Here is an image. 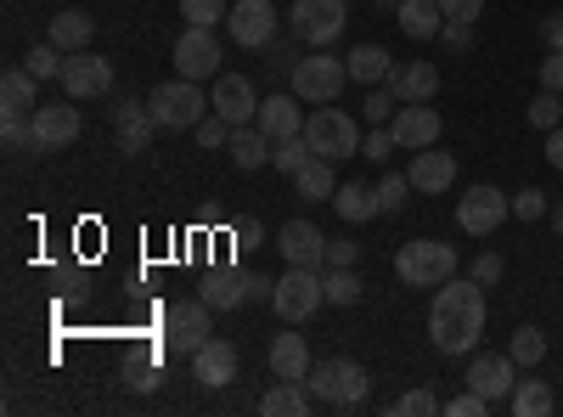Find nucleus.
Returning a JSON list of instances; mask_svg holds the SVG:
<instances>
[{
	"instance_id": "ddd939ff",
	"label": "nucleus",
	"mask_w": 563,
	"mask_h": 417,
	"mask_svg": "<svg viewBox=\"0 0 563 417\" xmlns=\"http://www.w3.org/2000/svg\"><path fill=\"white\" fill-rule=\"evenodd\" d=\"M225 34L238 45H249V52H271L276 45V7L271 0H231Z\"/></svg>"
},
{
	"instance_id": "f8f14e48",
	"label": "nucleus",
	"mask_w": 563,
	"mask_h": 417,
	"mask_svg": "<svg viewBox=\"0 0 563 417\" xmlns=\"http://www.w3.org/2000/svg\"><path fill=\"white\" fill-rule=\"evenodd\" d=\"M507 215H512V198L501 187H467L462 204H456V226L467 231V238H490Z\"/></svg>"
},
{
	"instance_id": "473e14b6",
	"label": "nucleus",
	"mask_w": 563,
	"mask_h": 417,
	"mask_svg": "<svg viewBox=\"0 0 563 417\" xmlns=\"http://www.w3.org/2000/svg\"><path fill=\"white\" fill-rule=\"evenodd\" d=\"M344 63H350V79H355V85H384V79H389V68H395V57L384 52V45H372V40H366V45H355V52H350Z\"/></svg>"
},
{
	"instance_id": "a211bd4d",
	"label": "nucleus",
	"mask_w": 563,
	"mask_h": 417,
	"mask_svg": "<svg viewBox=\"0 0 563 417\" xmlns=\"http://www.w3.org/2000/svg\"><path fill=\"white\" fill-rule=\"evenodd\" d=\"M276 249H282L288 265H310V271L327 265V238H321V226H310V220H288V226H282Z\"/></svg>"
},
{
	"instance_id": "423d86ee",
	"label": "nucleus",
	"mask_w": 563,
	"mask_h": 417,
	"mask_svg": "<svg viewBox=\"0 0 563 417\" xmlns=\"http://www.w3.org/2000/svg\"><path fill=\"white\" fill-rule=\"evenodd\" d=\"M209 299L198 294V299H175L169 310H164V350L169 355H198L209 339H214V321H209Z\"/></svg>"
},
{
	"instance_id": "b1692460",
	"label": "nucleus",
	"mask_w": 563,
	"mask_h": 417,
	"mask_svg": "<svg viewBox=\"0 0 563 417\" xmlns=\"http://www.w3.org/2000/svg\"><path fill=\"white\" fill-rule=\"evenodd\" d=\"M310 344H305V333H276L271 339V373L276 378H288V384H305V373H310Z\"/></svg>"
},
{
	"instance_id": "4c0bfd02",
	"label": "nucleus",
	"mask_w": 563,
	"mask_h": 417,
	"mask_svg": "<svg viewBox=\"0 0 563 417\" xmlns=\"http://www.w3.org/2000/svg\"><path fill=\"white\" fill-rule=\"evenodd\" d=\"M63 57H68V52H57V45L45 40V45H29V57H23V68H29L34 79H57V74H63Z\"/></svg>"
},
{
	"instance_id": "603ef678",
	"label": "nucleus",
	"mask_w": 563,
	"mask_h": 417,
	"mask_svg": "<svg viewBox=\"0 0 563 417\" xmlns=\"http://www.w3.org/2000/svg\"><path fill=\"white\" fill-rule=\"evenodd\" d=\"M440 45H445V52H467V45H474V23H445Z\"/></svg>"
},
{
	"instance_id": "72a5a7b5",
	"label": "nucleus",
	"mask_w": 563,
	"mask_h": 417,
	"mask_svg": "<svg viewBox=\"0 0 563 417\" xmlns=\"http://www.w3.org/2000/svg\"><path fill=\"white\" fill-rule=\"evenodd\" d=\"M507 406L519 411V417H547V411L558 406V395H552L541 378H519V384H512V395H507Z\"/></svg>"
},
{
	"instance_id": "5fc2aeb1",
	"label": "nucleus",
	"mask_w": 563,
	"mask_h": 417,
	"mask_svg": "<svg viewBox=\"0 0 563 417\" xmlns=\"http://www.w3.org/2000/svg\"><path fill=\"white\" fill-rule=\"evenodd\" d=\"M355 260H361V243H350V238L333 243V238H327V265H355Z\"/></svg>"
},
{
	"instance_id": "412c9836",
	"label": "nucleus",
	"mask_w": 563,
	"mask_h": 417,
	"mask_svg": "<svg viewBox=\"0 0 563 417\" xmlns=\"http://www.w3.org/2000/svg\"><path fill=\"white\" fill-rule=\"evenodd\" d=\"M192 378H198L203 389H225L231 378H238V344L209 339V344L192 355Z\"/></svg>"
},
{
	"instance_id": "79ce46f5",
	"label": "nucleus",
	"mask_w": 563,
	"mask_h": 417,
	"mask_svg": "<svg viewBox=\"0 0 563 417\" xmlns=\"http://www.w3.org/2000/svg\"><path fill=\"white\" fill-rule=\"evenodd\" d=\"M305 158H310V142H305V135H282V142H271V164H276V169L294 175Z\"/></svg>"
},
{
	"instance_id": "6e6d98bb",
	"label": "nucleus",
	"mask_w": 563,
	"mask_h": 417,
	"mask_svg": "<svg viewBox=\"0 0 563 417\" xmlns=\"http://www.w3.org/2000/svg\"><path fill=\"white\" fill-rule=\"evenodd\" d=\"M541 40H547V52H563V18H541Z\"/></svg>"
},
{
	"instance_id": "09e8293b",
	"label": "nucleus",
	"mask_w": 563,
	"mask_h": 417,
	"mask_svg": "<svg viewBox=\"0 0 563 417\" xmlns=\"http://www.w3.org/2000/svg\"><path fill=\"white\" fill-rule=\"evenodd\" d=\"M501 271H507V260H501L496 249H485V254L474 260V283H479V288H496V283H501Z\"/></svg>"
},
{
	"instance_id": "aec40b11",
	"label": "nucleus",
	"mask_w": 563,
	"mask_h": 417,
	"mask_svg": "<svg viewBox=\"0 0 563 417\" xmlns=\"http://www.w3.org/2000/svg\"><path fill=\"white\" fill-rule=\"evenodd\" d=\"M400 102H434L440 97V68L434 63H395L384 79Z\"/></svg>"
},
{
	"instance_id": "2f4dec72",
	"label": "nucleus",
	"mask_w": 563,
	"mask_h": 417,
	"mask_svg": "<svg viewBox=\"0 0 563 417\" xmlns=\"http://www.w3.org/2000/svg\"><path fill=\"white\" fill-rule=\"evenodd\" d=\"M310 384H288V378H276V389H265L260 395V411L265 417H305L310 411Z\"/></svg>"
},
{
	"instance_id": "4468645a",
	"label": "nucleus",
	"mask_w": 563,
	"mask_h": 417,
	"mask_svg": "<svg viewBox=\"0 0 563 417\" xmlns=\"http://www.w3.org/2000/svg\"><path fill=\"white\" fill-rule=\"evenodd\" d=\"M74 142H79V108H74V97L68 102H40L34 108V147L40 153H63Z\"/></svg>"
},
{
	"instance_id": "4be33fe9",
	"label": "nucleus",
	"mask_w": 563,
	"mask_h": 417,
	"mask_svg": "<svg viewBox=\"0 0 563 417\" xmlns=\"http://www.w3.org/2000/svg\"><path fill=\"white\" fill-rule=\"evenodd\" d=\"M271 142H282V135H305V108L299 97H288V90H276V97L260 102V119H254Z\"/></svg>"
},
{
	"instance_id": "c756f323",
	"label": "nucleus",
	"mask_w": 563,
	"mask_h": 417,
	"mask_svg": "<svg viewBox=\"0 0 563 417\" xmlns=\"http://www.w3.org/2000/svg\"><path fill=\"white\" fill-rule=\"evenodd\" d=\"M90 34H97V18L90 12H57L45 40H52L57 52H90Z\"/></svg>"
},
{
	"instance_id": "6e6552de",
	"label": "nucleus",
	"mask_w": 563,
	"mask_h": 417,
	"mask_svg": "<svg viewBox=\"0 0 563 417\" xmlns=\"http://www.w3.org/2000/svg\"><path fill=\"white\" fill-rule=\"evenodd\" d=\"M271 305H276L282 321H310V316L327 305V288H321V276H316L310 265H288V271L276 276Z\"/></svg>"
},
{
	"instance_id": "c85d7f7f",
	"label": "nucleus",
	"mask_w": 563,
	"mask_h": 417,
	"mask_svg": "<svg viewBox=\"0 0 563 417\" xmlns=\"http://www.w3.org/2000/svg\"><path fill=\"white\" fill-rule=\"evenodd\" d=\"M203 299H209L214 310H238L243 299H254V276H243V271H214L209 283H203Z\"/></svg>"
},
{
	"instance_id": "49530a36",
	"label": "nucleus",
	"mask_w": 563,
	"mask_h": 417,
	"mask_svg": "<svg viewBox=\"0 0 563 417\" xmlns=\"http://www.w3.org/2000/svg\"><path fill=\"white\" fill-rule=\"evenodd\" d=\"M512 215H519V220H541V215H552V204H547L541 187H525V193H512Z\"/></svg>"
},
{
	"instance_id": "1a4fd4ad",
	"label": "nucleus",
	"mask_w": 563,
	"mask_h": 417,
	"mask_svg": "<svg viewBox=\"0 0 563 417\" xmlns=\"http://www.w3.org/2000/svg\"><path fill=\"white\" fill-rule=\"evenodd\" d=\"M344 18H350L344 0H294V12H288L294 34L305 45H316V52H327V45L344 34Z\"/></svg>"
},
{
	"instance_id": "f704fd0d",
	"label": "nucleus",
	"mask_w": 563,
	"mask_h": 417,
	"mask_svg": "<svg viewBox=\"0 0 563 417\" xmlns=\"http://www.w3.org/2000/svg\"><path fill=\"white\" fill-rule=\"evenodd\" d=\"M321 288H327V305H355L361 299V276H355V265H327V276H321Z\"/></svg>"
},
{
	"instance_id": "e433bc0d",
	"label": "nucleus",
	"mask_w": 563,
	"mask_h": 417,
	"mask_svg": "<svg viewBox=\"0 0 563 417\" xmlns=\"http://www.w3.org/2000/svg\"><path fill=\"white\" fill-rule=\"evenodd\" d=\"M563 124V90H536L530 97V130H558Z\"/></svg>"
},
{
	"instance_id": "f03ea898",
	"label": "nucleus",
	"mask_w": 563,
	"mask_h": 417,
	"mask_svg": "<svg viewBox=\"0 0 563 417\" xmlns=\"http://www.w3.org/2000/svg\"><path fill=\"white\" fill-rule=\"evenodd\" d=\"M305 142H310V153L316 158H333V164H344V158H361V119H350L344 108H333V102H321V108H310V119H305Z\"/></svg>"
},
{
	"instance_id": "37998d69",
	"label": "nucleus",
	"mask_w": 563,
	"mask_h": 417,
	"mask_svg": "<svg viewBox=\"0 0 563 417\" xmlns=\"http://www.w3.org/2000/svg\"><path fill=\"white\" fill-rule=\"evenodd\" d=\"M231 130H238V124H225V119L209 108V119H203L192 135H198V147H203V153H220V147H231Z\"/></svg>"
},
{
	"instance_id": "dca6fc26",
	"label": "nucleus",
	"mask_w": 563,
	"mask_h": 417,
	"mask_svg": "<svg viewBox=\"0 0 563 417\" xmlns=\"http://www.w3.org/2000/svg\"><path fill=\"white\" fill-rule=\"evenodd\" d=\"M260 102L265 97H254V79H243V74H220L214 79V97H209V108L225 124H254L260 119Z\"/></svg>"
},
{
	"instance_id": "bf43d9fd",
	"label": "nucleus",
	"mask_w": 563,
	"mask_h": 417,
	"mask_svg": "<svg viewBox=\"0 0 563 417\" xmlns=\"http://www.w3.org/2000/svg\"><path fill=\"white\" fill-rule=\"evenodd\" d=\"M552 231H558V238H563V204H552Z\"/></svg>"
},
{
	"instance_id": "5701e85b",
	"label": "nucleus",
	"mask_w": 563,
	"mask_h": 417,
	"mask_svg": "<svg viewBox=\"0 0 563 417\" xmlns=\"http://www.w3.org/2000/svg\"><path fill=\"white\" fill-rule=\"evenodd\" d=\"M153 130H158V119H153L147 102H119L113 135H119V147H124V153H147V147H153Z\"/></svg>"
},
{
	"instance_id": "9b49d317",
	"label": "nucleus",
	"mask_w": 563,
	"mask_h": 417,
	"mask_svg": "<svg viewBox=\"0 0 563 417\" xmlns=\"http://www.w3.org/2000/svg\"><path fill=\"white\" fill-rule=\"evenodd\" d=\"M57 85H63V97H74V102H97V97L113 90V63L97 57V52H68Z\"/></svg>"
},
{
	"instance_id": "a19ab883",
	"label": "nucleus",
	"mask_w": 563,
	"mask_h": 417,
	"mask_svg": "<svg viewBox=\"0 0 563 417\" xmlns=\"http://www.w3.org/2000/svg\"><path fill=\"white\" fill-rule=\"evenodd\" d=\"M411 193H417L411 175H384V180H378V209H384V215H400Z\"/></svg>"
},
{
	"instance_id": "bb28decb",
	"label": "nucleus",
	"mask_w": 563,
	"mask_h": 417,
	"mask_svg": "<svg viewBox=\"0 0 563 417\" xmlns=\"http://www.w3.org/2000/svg\"><path fill=\"white\" fill-rule=\"evenodd\" d=\"M395 18H400V29H406L411 40H440V29H445L440 0H400Z\"/></svg>"
},
{
	"instance_id": "7ed1b4c3",
	"label": "nucleus",
	"mask_w": 563,
	"mask_h": 417,
	"mask_svg": "<svg viewBox=\"0 0 563 417\" xmlns=\"http://www.w3.org/2000/svg\"><path fill=\"white\" fill-rule=\"evenodd\" d=\"M147 108H153V119H158V130H198L203 119H209V97H203V85L198 79H164L153 97H147Z\"/></svg>"
},
{
	"instance_id": "39448f33",
	"label": "nucleus",
	"mask_w": 563,
	"mask_h": 417,
	"mask_svg": "<svg viewBox=\"0 0 563 417\" xmlns=\"http://www.w3.org/2000/svg\"><path fill=\"white\" fill-rule=\"evenodd\" d=\"M288 79H294V97H299V102L321 108V102H339V90L350 85V63L333 57V52H310V57L294 63Z\"/></svg>"
},
{
	"instance_id": "864d4df0",
	"label": "nucleus",
	"mask_w": 563,
	"mask_h": 417,
	"mask_svg": "<svg viewBox=\"0 0 563 417\" xmlns=\"http://www.w3.org/2000/svg\"><path fill=\"white\" fill-rule=\"evenodd\" d=\"M541 90H563V52L541 57Z\"/></svg>"
},
{
	"instance_id": "0eeeda50",
	"label": "nucleus",
	"mask_w": 563,
	"mask_h": 417,
	"mask_svg": "<svg viewBox=\"0 0 563 417\" xmlns=\"http://www.w3.org/2000/svg\"><path fill=\"white\" fill-rule=\"evenodd\" d=\"M305 384H310V395L316 400H327V406H361L366 400V389H372V378H366V366L361 361H316L310 373H305Z\"/></svg>"
},
{
	"instance_id": "4d7b16f0",
	"label": "nucleus",
	"mask_w": 563,
	"mask_h": 417,
	"mask_svg": "<svg viewBox=\"0 0 563 417\" xmlns=\"http://www.w3.org/2000/svg\"><path fill=\"white\" fill-rule=\"evenodd\" d=\"M547 164H552V169H563V124H558V130H547Z\"/></svg>"
},
{
	"instance_id": "f3484780",
	"label": "nucleus",
	"mask_w": 563,
	"mask_h": 417,
	"mask_svg": "<svg viewBox=\"0 0 563 417\" xmlns=\"http://www.w3.org/2000/svg\"><path fill=\"white\" fill-rule=\"evenodd\" d=\"M512 384H519V361H512V355L485 350V355L467 361V389H479L485 400H507Z\"/></svg>"
},
{
	"instance_id": "9d476101",
	"label": "nucleus",
	"mask_w": 563,
	"mask_h": 417,
	"mask_svg": "<svg viewBox=\"0 0 563 417\" xmlns=\"http://www.w3.org/2000/svg\"><path fill=\"white\" fill-rule=\"evenodd\" d=\"M220 40H214V29H203V23H186L180 29V40H175V74L180 79H220Z\"/></svg>"
},
{
	"instance_id": "f257e3e1",
	"label": "nucleus",
	"mask_w": 563,
	"mask_h": 417,
	"mask_svg": "<svg viewBox=\"0 0 563 417\" xmlns=\"http://www.w3.org/2000/svg\"><path fill=\"white\" fill-rule=\"evenodd\" d=\"M429 339L440 355H467L485 339V288L474 276H451L434 288V310H429Z\"/></svg>"
},
{
	"instance_id": "cd10ccee",
	"label": "nucleus",
	"mask_w": 563,
	"mask_h": 417,
	"mask_svg": "<svg viewBox=\"0 0 563 417\" xmlns=\"http://www.w3.org/2000/svg\"><path fill=\"white\" fill-rule=\"evenodd\" d=\"M333 209L344 215V226H366L372 215H384L378 209V187H366V180H344V187L333 193Z\"/></svg>"
},
{
	"instance_id": "8fccbe9b",
	"label": "nucleus",
	"mask_w": 563,
	"mask_h": 417,
	"mask_svg": "<svg viewBox=\"0 0 563 417\" xmlns=\"http://www.w3.org/2000/svg\"><path fill=\"white\" fill-rule=\"evenodd\" d=\"M496 400H485L479 389H467V395H456V400H445V417H485Z\"/></svg>"
},
{
	"instance_id": "20e7f679",
	"label": "nucleus",
	"mask_w": 563,
	"mask_h": 417,
	"mask_svg": "<svg viewBox=\"0 0 563 417\" xmlns=\"http://www.w3.org/2000/svg\"><path fill=\"white\" fill-rule=\"evenodd\" d=\"M395 276H400L406 288H440V283H451V276H456V249L451 243H434V238L400 243Z\"/></svg>"
},
{
	"instance_id": "a878e982",
	"label": "nucleus",
	"mask_w": 563,
	"mask_h": 417,
	"mask_svg": "<svg viewBox=\"0 0 563 417\" xmlns=\"http://www.w3.org/2000/svg\"><path fill=\"white\" fill-rule=\"evenodd\" d=\"M34 108H40V79L29 68L0 74V113H34Z\"/></svg>"
},
{
	"instance_id": "7c9ffc66",
	"label": "nucleus",
	"mask_w": 563,
	"mask_h": 417,
	"mask_svg": "<svg viewBox=\"0 0 563 417\" xmlns=\"http://www.w3.org/2000/svg\"><path fill=\"white\" fill-rule=\"evenodd\" d=\"M225 153H231V164H238V169H260V164H271V135L260 124H238Z\"/></svg>"
},
{
	"instance_id": "ea45409f",
	"label": "nucleus",
	"mask_w": 563,
	"mask_h": 417,
	"mask_svg": "<svg viewBox=\"0 0 563 417\" xmlns=\"http://www.w3.org/2000/svg\"><path fill=\"white\" fill-rule=\"evenodd\" d=\"M180 18H186V23L214 29V23H225V18H231V0H180Z\"/></svg>"
},
{
	"instance_id": "58836bf2",
	"label": "nucleus",
	"mask_w": 563,
	"mask_h": 417,
	"mask_svg": "<svg viewBox=\"0 0 563 417\" xmlns=\"http://www.w3.org/2000/svg\"><path fill=\"white\" fill-rule=\"evenodd\" d=\"M440 411H445V400L429 395V389H411V395H400V400L389 406V417H440Z\"/></svg>"
},
{
	"instance_id": "393cba45",
	"label": "nucleus",
	"mask_w": 563,
	"mask_h": 417,
	"mask_svg": "<svg viewBox=\"0 0 563 417\" xmlns=\"http://www.w3.org/2000/svg\"><path fill=\"white\" fill-rule=\"evenodd\" d=\"M294 187H299V198H305V204H321V198L333 204V193H339V180H333V158H316V153H310V158L294 169Z\"/></svg>"
},
{
	"instance_id": "a18cd8bd",
	"label": "nucleus",
	"mask_w": 563,
	"mask_h": 417,
	"mask_svg": "<svg viewBox=\"0 0 563 417\" xmlns=\"http://www.w3.org/2000/svg\"><path fill=\"white\" fill-rule=\"evenodd\" d=\"M395 108H400V97H395L389 85H378V90H372V97L361 102V113H366L372 124H389V119H395Z\"/></svg>"
},
{
	"instance_id": "2eb2a0df",
	"label": "nucleus",
	"mask_w": 563,
	"mask_h": 417,
	"mask_svg": "<svg viewBox=\"0 0 563 417\" xmlns=\"http://www.w3.org/2000/svg\"><path fill=\"white\" fill-rule=\"evenodd\" d=\"M389 130H395V142H400L406 153L440 147V108H429V102H400L395 119H389Z\"/></svg>"
},
{
	"instance_id": "6ab92c4d",
	"label": "nucleus",
	"mask_w": 563,
	"mask_h": 417,
	"mask_svg": "<svg viewBox=\"0 0 563 417\" xmlns=\"http://www.w3.org/2000/svg\"><path fill=\"white\" fill-rule=\"evenodd\" d=\"M406 175H411L417 193H434V198H440V193L456 187V158L440 153V147H422V153H411V169H406Z\"/></svg>"
},
{
	"instance_id": "c03bdc74",
	"label": "nucleus",
	"mask_w": 563,
	"mask_h": 417,
	"mask_svg": "<svg viewBox=\"0 0 563 417\" xmlns=\"http://www.w3.org/2000/svg\"><path fill=\"white\" fill-rule=\"evenodd\" d=\"M0 135H7V147H34V113H0Z\"/></svg>"
},
{
	"instance_id": "de8ad7c7",
	"label": "nucleus",
	"mask_w": 563,
	"mask_h": 417,
	"mask_svg": "<svg viewBox=\"0 0 563 417\" xmlns=\"http://www.w3.org/2000/svg\"><path fill=\"white\" fill-rule=\"evenodd\" d=\"M395 147H400V142H395V130H389V124H378V130H372L366 142H361V158H372V164H384V158H389Z\"/></svg>"
},
{
	"instance_id": "c9c22d12",
	"label": "nucleus",
	"mask_w": 563,
	"mask_h": 417,
	"mask_svg": "<svg viewBox=\"0 0 563 417\" xmlns=\"http://www.w3.org/2000/svg\"><path fill=\"white\" fill-rule=\"evenodd\" d=\"M507 355L519 361V366H541L547 361V333L536 328V321H525L519 333H512V344H507Z\"/></svg>"
},
{
	"instance_id": "3c124183",
	"label": "nucleus",
	"mask_w": 563,
	"mask_h": 417,
	"mask_svg": "<svg viewBox=\"0 0 563 417\" xmlns=\"http://www.w3.org/2000/svg\"><path fill=\"white\" fill-rule=\"evenodd\" d=\"M445 23H479L485 18V0H440Z\"/></svg>"
},
{
	"instance_id": "13d9d810",
	"label": "nucleus",
	"mask_w": 563,
	"mask_h": 417,
	"mask_svg": "<svg viewBox=\"0 0 563 417\" xmlns=\"http://www.w3.org/2000/svg\"><path fill=\"white\" fill-rule=\"evenodd\" d=\"M130 384H135V389H153V384H158V373H153V366H135Z\"/></svg>"
}]
</instances>
